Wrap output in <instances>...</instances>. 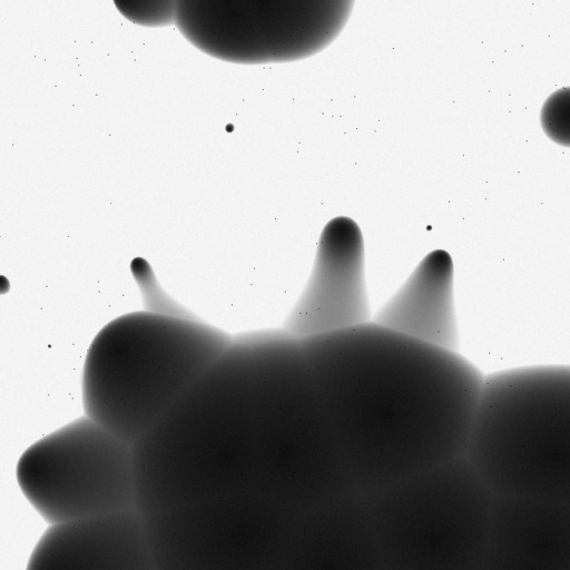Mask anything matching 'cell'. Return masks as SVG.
<instances>
[{
	"label": "cell",
	"mask_w": 570,
	"mask_h": 570,
	"mask_svg": "<svg viewBox=\"0 0 570 570\" xmlns=\"http://www.w3.org/2000/svg\"><path fill=\"white\" fill-rule=\"evenodd\" d=\"M361 494L465 455L484 374L373 321L301 340Z\"/></svg>",
	"instance_id": "1"
},
{
	"label": "cell",
	"mask_w": 570,
	"mask_h": 570,
	"mask_svg": "<svg viewBox=\"0 0 570 570\" xmlns=\"http://www.w3.org/2000/svg\"><path fill=\"white\" fill-rule=\"evenodd\" d=\"M178 410L197 439L296 513L360 493L302 342L284 328L233 336Z\"/></svg>",
	"instance_id": "2"
},
{
	"label": "cell",
	"mask_w": 570,
	"mask_h": 570,
	"mask_svg": "<svg viewBox=\"0 0 570 570\" xmlns=\"http://www.w3.org/2000/svg\"><path fill=\"white\" fill-rule=\"evenodd\" d=\"M233 336L191 316L120 315L91 341L83 414L134 445L229 347Z\"/></svg>",
	"instance_id": "3"
},
{
	"label": "cell",
	"mask_w": 570,
	"mask_h": 570,
	"mask_svg": "<svg viewBox=\"0 0 570 570\" xmlns=\"http://www.w3.org/2000/svg\"><path fill=\"white\" fill-rule=\"evenodd\" d=\"M464 458L495 499L570 505V365L485 375Z\"/></svg>",
	"instance_id": "4"
},
{
	"label": "cell",
	"mask_w": 570,
	"mask_h": 570,
	"mask_svg": "<svg viewBox=\"0 0 570 570\" xmlns=\"http://www.w3.org/2000/svg\"><path fill=\"white\" fill-rule=\"evenodd\" d=\"M386 570H479L495 498L463 456L362 494Z\"/></svg>",
	"instance_id": "5"
},
{
	"label": "cell",
	"mask_w": 570,
	"mask_h": 570,
	"mask_svg": "<svg viewBox=\"0 0 570 570\" xmlns=\"http://www.w3.org/2000/svg\"><path fill=\"white\" fill-rule=\"evenodd\" d=\"M18 487L48 525L136 509L134 445L85 414L29 445Z\"/></svg>",
	"instance_id": "6"
},
{
	"label": "cell",
	"mask_w": 570,
	"mask_h": 570,
	"mask_svg": "<svg viewBox=\"0 0 570 570\" xmlns=\"http://www.w3.org/2000/svg\"><path fill=\"white\" fill-rule=\"evenodd\" d=\"M298 514L255 492L140 518L156 570H278Z\"/></svg>",
	"instance_id": "7"
},
{
	"label": "cell",
	"mask_w": 570,
	"mask_h": 570,
	"mask_svg": "<svg viewBox=\"0 0 570 570\" xmlns=\"http://www.w3.org/2000/svg\"><path fill=\"white\" fill-rule=\"evenodd\" d=\"M351 0L177 1V28L196 48L235 63L304 59L343 30Z\"/></svg>",
	"instance_id": "8"
},
{
	"label": "cell",
	"mask_w": 570,
	"mask_h": 570,
	"mask_svg": "<svg viewBox=\"0 0 570 570\" xmlns=\"http://www.w3.org/2000/svg\"><path fill=\"white\" fill-rule=\"evenodd\" d=\"M364 258L358 225L346 216L331 219L321 233L307 282L282 328L305 340L371 322Z\"/></svg>",
	"instance_id": "9"
},
{
	"label": "cell",
	"mask_w": 570,
	"mask_h": 570,
	"mask_svg": "<svg viewBox=\"0 0 570 570\" xmlns=\"http://www.w3.org/2000/svg\"><path fill=\"white\" fill-rule=\"evenodd\" d=\"M26 570H156L136 509L48 525Z\"/></svg>",
	"instance_id": "10"
},
{
	"label": "cell",
	"mask_w": 570,
	"mask_h": 570,
	"mask_svg": "<svg viewBox=\"0 0 570 570\" xmlns=\"http://www.w3.org/2000/svg\"><path fill=\"white\" fill-rule=\"evenodd\" d=\"M278 570H386L362 494L299 513Z\"/></svg>",
	"instance_id": "11"
},
{
	"label": "cell",
	"mask_w": 570,
	"mask_h": 570,
	"mask_svg": "<svg viewBox=\"0 0 570 570\" xmlns=\"http://www.w3.org/2000/svg\"><path fill=\"white\" fill-rule=\"evenodd\" d=\"M479 570H570V505L495 499Z\"/></svg>",
	"instance_id": "12"
},
{
	"label": "cell",
	"mask_w": 570,
	"mask_h": 570,
	"mask_svg": "<svg viewBox=\"0 0 570 570\" xmlns=\"http://www.w3.org/2000/svg\"><path fill=\"white\" fill-rule=\"evenodd\" d=\"M454 269L443 249L429 253L372 321L419 342L459 352Z\"/></svg>",
	"instance_id": "13"
},
{
	"label": "cell",
	"mask_w": 570,
	"mask_h": 570,
	"mask_svg": "<svg viewBox=\"0 0 570 570\" xmlns=\"http://www.w3.org/2000/svg\"><path fill=\"white\" fill-rule=\"evenodd\" d=\"M540 122L550 140L570 147V87L560 88L547 98Z\"/></svg>",
	"instance_id": "14"
},
{
	"label": "cell",
	"mask_w": 570,
	"mask_h": 570,
	"mask_svg": "<svg viewBox=\"0 0 570 570\" xmlns=\"http://www.w3.org/2000/svg\"><path fill=\"white\" fill-rule=\"evenodd\" d=\"M115 4L130 21L145 26L170 23L176 17L177 1L118 2Z\"/></svg>",
	"instance_id": "15"
}]
</instances>
